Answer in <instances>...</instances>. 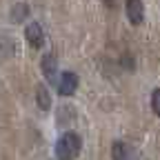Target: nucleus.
I'll list each match as a JSON object with an SVG mask.
<instances>
[{
    "instance_id": "nucleus-1",
    "label": "nucleus",
    "mask_w": 160,
    "mask_h": 160,
    "mask_svg": "<svg viewBox=\"0 0 160 160\" xmlns=\"http://www.w3.org/2000/svg\"><path fill=\"white\" fill-rule=\"evenodd\" d=\"M80 147H82L80 136L73 133V131H67L56 142V156H58V160H73L80 153Z\"/></svg>"
},
{
    "instance_id": "nucleus-4",
    "label": "nucleus",
    "mask_w": 160,
    "mask_h": 160,
    "mask_svg": "<svg viewBox=\"0 0 160 160\" xmlns=\"http://www.w3.org/2000/svg\"><path fill=\"white\" fill-rule=\"evenodd\" d=\"M125 11H127V18L131 25H140L145 20V5L142 0H127L125 2Z\"/></svg>"
},
{
    "instance_id": "nucleus-3",
    "label": "nucleus",
    "mask_w": 160,
    "mask_h": 160,
    "mask_svg": "<svg viewBox=\"0 0 160 160\" xmlns=\"http://www.w3.org/2000/svg\"><path fill=\"white\" fill-rule=\"evenodd\" d=\"M78 89V76L73 71H62L58 76V91L60 96H73Z\"/></svg>"
},
{
    "instance_id": "nucleus-6",
    "label": "nucleus",
    "mask_w": 160,
    "mask_h": 160,
    "mask_svg": "<svg viewBox=\"0 0 160 160\" xmlns=\"http://www.w3.org/2000/svg\"><path fill=\"white\" fill-rule=\"evenodd\" d=\"M111 158L113 160H136V153H133V149L127 145V142H113V147H111Z\"/></svg>"
},
{
    "instance_id": "nucleus-5",
    "label": "nucleus",
    "mask_w": 160,
    "mask_h": 160,
    "mask_svg": "<svg viewBox=\"0 0 160 160\" xmlns=\"http://www.w3.org/2000/svg\"><path fill=\"white\" fill-rule=\"evenodd\" d=\"M40 69H42V73H45L47 80L56 78V73H58V60H56V56L51 51L42 56V60H40Z\"/></svg>"
},
{
    "instance_id": "nucleus-9",
    "label": "nucleus",
    "mask_w": 160,
    "mask_h": 160,
    "mask_svg": "<svg viewBox=\"0 0 160 160\" xmlns=\"http://www.w3.org/2000/svg\"><path fill=\"white\" fill-rule=\"evenodd\" d=\"M27 13V5H18V11L13 9L11 11V18H13V22H22V16Z\"/></svg>"
},
{
    "instance_id": "nucleus-10",
    "label": "nucleus",
    "mask_w": 160,
    "mask_h": 160,
    "mask_svg": "<svg viewBox=\"0 0 160 160\" xmlns=\"http://www.w3.org/2000/svg\"><path fill=\"white\" fill-rule=\"evenodd\" d=\"M107 5H109V7H113V0H107Z\"/></svg>"
},
{
    "instance_id": "nucleus-7",
    "label": "nucleus",
    "mask_w": 160,
    "mask_h": 160,
    "mask_svg": "<svg viewBox=\"0 0 160 160\" xmlns=\"http://www.w3.org/2000/svg\"><path fill=\"white\" fill-rule=\"evenodd\" d=\"M36 102L42 111H49L51 109V91L47 89V85H38L36 87Z\"/></svg>"
},
{
    "instance_id": "nucleus-8",
    "label": "nucleus",
    "mask_w": 160,
    "mask_h": 160,
    "mask_svg": "<svg viewBox=\"0 0 160 160\" xmlns=\"http://www.w3.org/2000/svg\"><path fill=\"white\" fill-rule=\"evenodd\" d=\"M151 109H153L156 116H160V89L151 91Z\"/></svg>"
},
{
    "instance_id": "nucleus-2",
    "label": "nucleus",
    "mask_w": 160,
    "mask_h": 160,
    "mask_svg": "<svg viewBox=\"0 0 160 160\" xmlns=\"http://www.w3.org/2000/svg\"><path fill=\"white\" fill-rule=\"evenodd\" d=\"M25 38H27V42L33 47V49H40L45 45V31L42 27H40V22H36V20H31V22L25 27Z\"/></svg>"
}]
</instances>
